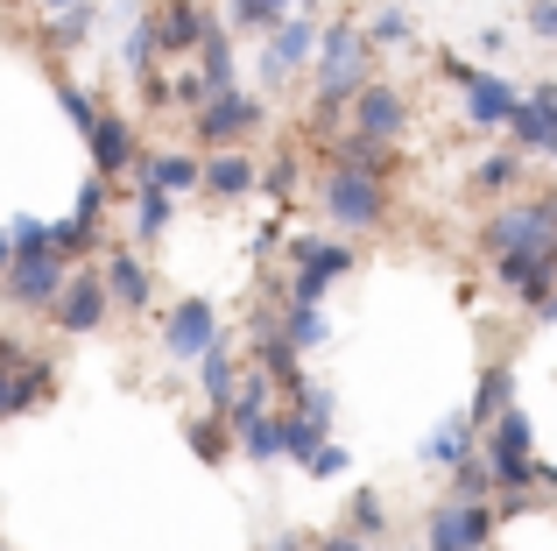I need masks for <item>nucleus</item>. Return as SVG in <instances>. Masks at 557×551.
Returning a JSON list of instances; mask_svg holds the SVG:
<instances>
[{"mask_svg": "<svg viewBox=\"0 0 557 551\" xmlns=\"http://www.w3.org/2000/svg\"><path fill=\"white\" fill-rule=\"evenodd\" d=\"M445 78L466 93V113H473V127H508V113L522 107V93L502 78V71H473L466 57H445Z\"/></svg>", "mask_w": 557, "mask_h": 551, "instance_id": "obj_5", "label": "nucleus"}, {"mask_svg": "<svg viewBox=\"0 0 557 551\" xmlns=\"http://www.w3.org/2000/svg\"><path fill=\"white\" fill-rule=\"evenodd\" d=\"M85 142H92V170L99 177H121V170L135 163V127H127L121 113H99V121L85 127Z\"/></svg>", "mask_w": 557, "mask_h": 551, "instance_id": "obj_18", "label": "nucleus"}, {"mask_svg": "<svg viewBox=\"0 0 557 551\" xmlns=\"http://www.w3.org/2000/svg\"><path fill=\"white\" fill-rule=\"evenodd\" d=\"M283 332H289V346L304 354V346H318V340H325V311H318L311 297H289V318H283Z\"/></svg>", "mask_w": 557, "mask_h": 551, "instance_id": "obj_31", "label": "nucleus"}, {"mask_svg": "<svg viewBox=\"0 0 557 551\" xmlns=\"http://www.w3.org/2000/svg\"><path fill=\"white\" fill-rule=\"evenodd\" d=\"M304 474H318V481H332V474H346V453H339V445H318V453L304 460Z\"/></svg>", "mask_w": 557, "mask_h": 551, "instance_id": "obj_42", "label": "nucleus"}, {"mask_svg": "<svg viewBox=\"0 0 557 551\" xmlns=\"http://www.w3.org/2000/svg\"><path fill=\"white\" fill-rule=\"evenodd\" d=\"M198 382H205V403H212V411H226V403H233L240 360H233V346H226V340H212V346L198 354Z\"/></svg>", "mask_w": 557, "mask_h": 551, "instance_id": "obj_20", "label": "nucleus"}, {"mask_svg": "<svg viewBox=\"0 0 557 551\" xmlns=\"http://www.w3.org/2000/svg\"><path fill=\"white\" fill-rule=\"evenodd\" d=\"M381 524H388V516H381V495L360 488V495H354V530H360V538H381Z\"/></svg>", "mask_w": 557, "mask_h": 551, "instance_id": "obj_38", "label": "nucleus"}, {"mask_svg": "<svg viewBox=\"0 0 557 551\" xmlns=\"http://www.w3.org/2000/svg\"><path fill=\"white\" fill-rule=\"evenodd\" d=\"M85 28H92V14H85V0H78V8H64V14H57V28H50V36L64 42V50H78V42H85Z\"/></svg>", "mask_w": 557, "mask_h": 551, "instance_id": "obj_40", "label": "nucleus"}, {"mask_svg": "<svg viewBox=\"0 0 557 551\" xmlns=\"http://www.w3.org/2000/svg\"><path fill=\"white\" fill-rule=\"evenodd\" d=\"M107 304H113L107 276H64V290H57L50 318H57L64 332H99V318H107Z\"/></svg>", "mask_w": 557, "mask_h": 551, "instance_id": "obj_13", "label": "nucleus"}, {"mask_svg": "<svg viewBox=\"0 0 557 551\" xmlns=\"http://www.w3.org/2000/svg\"><path fill=\"white\" fill-rule=\"evenodd\" d=\"M494 276H502V283L536 311V304L557 290V241H544V248H502V255H494Z\"/></svg>", "mask_w": 557, "mask_h": 551, "instance_id": "obj_8", "label": "nucleus"}, {"mask_svg": "<svg viewBox=\"0 0 557 551\" xmlns=\"http://www.w3.org/2000/svg\"><path fill=\"white\" fill-rule=\"evenodd\" d=\"M99 212H107V177H99V170H92V177L78 184V206H71V220H78L85 234H92V226H99Z\"/></svg>", "mask_w": 557, "mask_h": 551, "instance_id": "obj_36", "label": "nucleus"}, {"mask_svg": "<svg viewBox=\"0 0 557 551\" xmlns=\"http://www.w3.org/2000/svg\"><path fill=\"white\" fill-rule=\"evenodd\" d=\"M14 262V241H8V226H0V269H8Z\"/></svg>", "mask_w": 557, "mask_h": 551, "instance_id": "obj_48", "label": "nucleus"}, {"mask_svg": "<svg viewBox=\"0 0 557 551\" xmlns=\"http://www.w3.org/2000/svg\"><path fill=\"white\" fill-rule=\"evenodd\" d=\"M487 474H494V495H516V488H536V431L522 417V403H508L502 417L487 425Z\"/></svg>", "mask_w": 557, "mask_h": 551, "instance_id": "obj_2", "label": "nucleus"}, {"mask_svg": "<svg viewBox=\"0 0 557 551\" xmlns=\"http://www.w3.org/2000/svg\"><path fill=\"white\" fill-rule=\"evenodd\" d=\"M508 403H516V368H508V360H494V368L480 375V389H473V411H466V417H473V431H487Z\"/></svg>", "mask_w": 557, "mask_h": 551, "instance_id": "obj_21", "label": "nucleus"}, {"mask_svg": "<svg viewBox=\"0 0 557 551\" xmlns=\"http://www.w3.org/2000/svg\"><path fill=\"white\" fill-rule=\"evenodd\" d=\"M403 121H409V107H403V93H395V85L368 78V85L354 93V127H360V135H374V142H403Z\"/></svg>", "mask_w": 557, "mask_h": 551, "instance_id": "obj_15", "label": "nucleus"}, {"mask_svg": "<svg viewBox=\"0 0 557 551\" xmlns=\"http://www.w3.org/2000/svg\"><path fill=\"white\" fill-rule=\"evenodd\" d=\"M121 64L135 71V78H141V71H156V28H149V14H141V22L127 28V42H121Z\"/></svg>", "mask_w": 557, "mask_h": 551, "instance_id": "obj_35", "label": "nucleus"}, {"mask_svg": "<svg viewBox=\"0 0 557 551\" xmlns=\"http://www.w3.org/2000/svg\"><path fill=\"white\" fill-rule=\"evenodd\" d=\"M473 184L480 192H508V184H516V156H487V163L473 170Z\"/></svg>", "mask_w": 557, "mask_h": 551, "instance_id": "obj_39", "label": "nucleus"}, {"mask_svg": "<svg viewBox=\"0 0 557 551\" xmlns=\"http://www.w3.org/2000/svg\"><path fill=\"white\" fill-rule=\"evenodd\" d=\"M289 269H297L289 297H311L318 304L346 269H354V248H346V241H289Z\"/></svg>", "mask_w": 557, "mask_h": 551, "instance_id": "obj_7", "label": "nucleus"}, {"mask_svg": "<svg viewBox=\"0 0 557 551\" xmlns=\"http://www.w3.org/2000/svg\"><path fill=\"white\" fill-rule=\"evenodd\" d=\"M473 453V417H445V425L431 431V439H423V460H431V467H459V460Z\"/></svg>", "mask_w": 557, "mask_h": 551, "instance_id": "obj_26", "label": "nucleus"}, {"mask_svg": "<svg viewBox=\"0 0 557 551\" xmlns=\"http://www.w3.org/2000/svg\"><path fill=\"white\" fill-rule=\"evenodd\" d=\"M451 495H459V502H480V495H494V474H487V460H473V453H466L459 467H451Z\"/></svg>", "mask_w": 557, "mask_h": 551, "instance_id": "obj_34", "label": "nucleus"}, {"mask_svg": "<svg viewBox=\"0 0 557 551\" xmlns=\"http://www.w3.org/2000/svg\"><path fill=\"white\" fill-rule=\"evenodd\" d=\"M283 14V0H233V28H275Z\"/></svg>", "mask_w": 557, "mask_h": 551, "instance_id": "obj_37", "label": "nucleus"}, {"mask_svg": "<svg viewBox=\"0 0 557 551\" xmlns=\"http://www.w3.org/2000/svg\"><path fill=\"white\" fill-rule=\"evenodd\" d=\"M50 382H57V360H42V354H0V425L8 417H22L28 403H42L50 396Z\"/></svg>", "mask_w": 557, "mask_h": 551, "instance_id": "obj_10", "label": "nucleus"}, {"mask_svg": "<svg viewBox=\"0 0 557 551\" xmlns=\"http://www.w3.org/2000/svg\"><path fill=\"white\" fill-rule=\"evenodd\" d=\"M325 212L346 226V234H360V226H381V212H388V177H368V170H332L325 177Z\"/></svg>", "mask_w": 557, "mask_h": 551, "instance_id": "obj_4", "label": "nucleus"}, {"mask_svg": "<svg viewBox=\"0 0 557 551\" xmlns=\"http://www.w3.org/2000/svg\"><path fill=\"white\" fill-rule=\"evenodd\" d=\"M325 431H332L325 417H311L304 403H289V411H283V453H289V460L304 467V460H311L318 445H325Z\"/></svg>", "mask_w": 557, "mask_h": 551, "instance_id": "obj_27", "label": "nucleus"}, {"mask_svg": "<svg viewBox=\"0 0 557 551\" xmlns=\"http://www.w3.org/2000/svg\"><path fill=\"white\" fill-rule=\"evenodd\" d=\"M149 28H156V57H184V50L205 42L212 14H205L198 0H163V8H149Z\"/></svg>", "mask_w": 557, "mask_h": 551, "instance_id": "obj_14", "label": "nucleus"}, {"mask_svg": "<svg viewBox=\"0 0 557 551\" xmlns=\"http://www.w3.org/2000/svg\"><path fill=\"white\" fill-rule=\"evenodd\" d=\"M212 340H219V318H212V304H205V297H184L177 311L163 318V346H170V354H177V360L205 354V346H212Z\"/></svg>", "mask_w": 557, "mask_h": 551, "instance_id": "obj_16", "label": "nucleus"}, {"mask_svg": "<svg viewBox=\"0 0 557 551\" xmlns=\"http://www.w3.org/2000/svg\"><path fill=\"white\" fill-rule=\"evenodd\" d=\"M409 36H417L409 8H381L374 22H368V42H374V50H395V42H409Z\"/></svg>", "mask_w": 557, "mask_h": 551, "instance_id": "obj_33", "label": "nucleus"}, {"mask_svg": "<svg viewBox=\"0 0 557 551\" xmlns=\"http://www.w3.org/2000/svg\"><path fill=\"white\" fill-rule=\"evenodd\" d=\"M255 340H261V375H269L275 389H289V396H297V389H304V368H297V346H289L283 318H261Z\"/></svg>", "mask_w": 557, "mask_h": 551, "instance_id": "obj_19", "label": "nucleus"}, {"mask_svg": "<svg viewBox=\"0 0 557 551\" xmlns=\"http://www.w3.org/2000/svg\"><path fill=\"white\" fill-rule=\"evenodd\" d=\"M269 551H311V544H304V538H275Z\"/></svg>", "mask_w": 557, "mask_h": 551, "instance_id": "obj_49", "label": "nucleus"}, {"mask_svg": "<svg viewBox=\"0 0 557 551\" xmlns=\"http://www.w3.org/2000/svg\"><path fill=\"white\" fill-rule=\"evenodd\" d=\"M311 50H318V22H304V14H283V22L269 28V57H261V78H283V71H297Z\"/></svg>", "mask_w": 557, "mask_h": 551, "instance_id": "obj_17", "label": "nucleus"}, {"mask_svg": "<svg viewBox=\"0 0 557 551\" xmlns=\"http://www.w3.org/2000/svg\"><path fill=\"white\" fill-rule=\"evenodd\" d=\"M57 107H64V113H71V127H78V135H85V127H92V121H99V113H92V99H85V93H78V85H57Z\"/></svg>", "mask_w": 557, "mask_h": 551, "instance_id": "obj_41", "label": "nucleus"}, {"mask_svg": "<svg viewBox=\"0 0 557 551\" xmlns=\"http://www.w3.org/2000/svg\"><path fill=\"white\" fill-rule=\"evenodd\" d=\"M494 524H502V516H494L487 502H451V510L431 516V544L423 551H487Z\"/></svg>", "mask_w": 557, "mask_h": 551, "instance_id": "obj_11", "label": "nucleus"}, {"mask_svg": "<svg viewBox=\"0 0 557 551\" xmlns=\"http://www.w3.org/2000/svg\"><path fill=\"white\" fill-rule=\"evenodd\" d=\"M198 71H205V85H212V93H226L233 85V42H226V28H205V42H198Z\"/></svg>", "mask_w": 557, "mask_h": 551, "instance_id": "obj_29", "label": "nucleus"}, {"mask_svg": "<svg viewBox=\"0 0 557 551\" xmlns=\"http://www.w3.org/2000/svg\"><path fill=\"white\" fill-rule=\"evenodd\" d=\"M368 28L332 22L318 28V121H332L339 107H354V93L368 85Z\"/></svg>", "mask_w": 557, "mask_h": 551, "instance_id": "obj_1", "label": "nucleus"}, {"mask_svg": "<svg viewBox=\"0 0 557 551\" xmlns=\"http://www.w3.org/2000/svg\"><path fill=\"white\" fill-rule=\"evenodd\" d=\"M261 127V99H247L240 85H226V93H212L198 107V142H219V149H233L240 135H255Z\"/></svg>", "mask_w": 557, "mask_h": 551, "instance_id": "obj_9", "label": "nucleus"}, {"mask_svg": "<svg viewBox=\"0 0 557 551\" xmlns=\"http://www.w3.org/2000/svg\"><path fill=\"white\" fill-rule=\"evenodd\" d=\"M42 8H57V14H64V8H78V0H42Z\"/></svg>", "mask_w": 557, "mask_h": 551, "instance_id": "obj_50", "label": "nucleus"}, {"mask_svg": "<svg viewBox=\"0 0 557 551\" xmlns=\"http://www.w3.org/2000/svg\"><path fill=\"white\" fill-rule=\"evenodd\" d=\"M255 184L261 177H255V163H247L240 149H219L212 163H205V192H212V198H247Z\"/></svg>", "mask_w": 557, "mask_h": 551, "instance_id": "obj_24", "label": "nucleus"}, {"mask_svg": "<svg viewBox=\"0 0 557 551\" xmlns=\"http://www.w3.org/2000/svg\"><path fill=\"white\" fill-rule=\"evenodd\" d=\"M99 276H107V290L127 304V311H141V304H149V269H141V255H135V248H113Z\"/></svg>", "mask_w": 557, "mask_h": 551, "instance_id": "obj_22", "label": "nucleus"}, {"mask_svg": "<svg viewBox=\"0 0 557 551\" xmlns=\"http://www.w3.org/2000/svg\"><path fill=\"white\" fill-rule=\"evenodd\" d=\"M318 551H368V538H360V530H346V538H325Z\"/></svg>", "mask_w": 557, "mask_h": 551, "instance_id": "obj_45", "label": "nucleus"}, {"mask_svg": "<svg viewBox=\"0 0 557 551\" xmlns=\"http://www.w3.org/2000/svg\"><path fill=\"white\" fill-rule=\"evenodd\" d=\"M289 184H297V163H275L269 177H261V192H275V198H289Z\"/></svg>", "mask_w": 557, "mask_h": 551, "instance_id": "obj_44", "label": "nucleus"}, {"mask_svg": "<svg viewBox=\"0 0 557 551\" xmlns=\"http://www.w3.org/2000/svg\"><path fill=\"white\" fill-rule=\"evenodd\" d=\"M516 156H557V85H536L516 113H508Z\"/></svg>", "mask_w": 557, "mask_h": 551, "instance_id": "obj_12", "label": "nucleus"}, {"mask_svg": "<svg viewBox=\"0 0 557 551\" xmlns=\"http://www.w3.org/2000/svg\"><path fill=\"white\" fill-rule=\"evenodd\" d=\"M0 290H8L14 311H50L57 290H64V255L57 248H22L8 269H0Z\"/></svg>", "mask_w": 557, "mask_h": 551, "instance_id": "obj_3", "label": "nucleus"}, {"mask_svg": "<svg viewBox=\"0 0 557 551\" xmlns=\"http://www.w3.org/2000/svg\"><path fill=\"white\" fill-rule=\"evenodd\" d=\"M536 318H544V326H557V290H550L544 304H536Z\"/></svg>", "mask_w": 557, "mask_h": 551, "instance_id": "obj_47", "label": "nucleus"}, {"mask_svg": "<svg viewBox=\"0 0 557 551\" xmlns=\"http://www.w3.org/2000/svg\"><path fill=\"white\" fill-rule=\"evenodd\" d=\"M141 177L163 184L170 198H177V192H205V163H190V156H149V163H141Z\"/></svg>", "mask_w": 557, "mask_h": 551, "instance_id": "obj_28", "label": "nucleus"}, {"mask_svg": "<svg viewBox=\"0 0 557 551\" xmlns=\"http://www.w3.org/2000/svg\"><path fill=\"white\" fill-rule=\"evenodd\" d=\"M544 241H557V192L544 198H522V206H502L487 220V248H544Z\"/></svg>", "mask_w": 557, "mask_h": 551, "instance_id": "obj_6", "label": "nucleus"}, {"mask_svg": "<svg viewBox=\"0 0 557 551\" xmlns=\"http://www.w3.org/2000/svg\"><path fill=\"white\" fill-rule=\"evenodd\" d=\"M163 226H170V192L141 177V192H135V234H141V241H156Z\"/></svg>", "mask_w": 557, "mask_h": 551, "instance_id": "obj_30", "label": "nucleus"}, {"mask_svg": "<svg viewBox=\"0 0 557 551\" xmlns=\"http://www.w3.org/2000/svg\"><path fill=\"white\" fill-rule=\"evenodd\" d=\"M283 8H297V0H283Z\"/></svg>", "mask_w": 557, "mask_h": 551, "instance_id": "obj_51", "label": "nucleus"}, {"mask_svg": "<svg viewBox=\"0 0 557 551\" xmlns=\"http://www.w3.org/2000/svg\"><path fill=\"white\" fill-rule=\"evenodd\" d=\"M332 156H339L346 170H368V177H388V163H395V142H374V135H360V127H346V135L332 142Z\"/></svg>", "mask_w": 557, "mask_h": 551, "instance_id": "obj_25", "label": "nucleus"}, {"mask_svg": "<svg viewBox=\"0 0 557 551\" xmlns=\"http://www.w3.org/2000/svg\"><path fill=\"white\" fill-rule=\"evenodd\" d=\"M530 28H536V36H550V42H557V0H530Z\"/></svg>", "mask_w": 557, "mask_h": 551, "instance_id": "obj_43", "label": "nucleus"}, {"mask_svg": "<svg viewBox=\"0 0 557 551\" xmlns=\"http://www.w3.org/2000/svg\"><path fill=\"white\" fill-rule=\"evenodd\" d=\"M184 439H190V453H198L205 467H219V460H226V425H219V417H190Z\"/></svg>", "mask_w": 557, "mask_h": 551, "instance_id": "obj_32", "label": "nucleus"}, {"mask_svg": "<svg viewBox=\"0 0 557 551\" xmlns=\"http://www.w3.org/2000/svg\"><path fill=\"white\" fill-rule=\"evenodd\" d=\"M536 488H557V460H536Z\"/></svg>", "mask_w": 557, "mask_h": 551, "instance_id": "obj_46", "label": "nucleus"}, {"mask_svg": "<svg viewBox=\"0 0 557 551\" xmlns=\"http://www.w3.org/2000/svg\"><path fill=\"white\" fill-rule=\"evenodd\" d=\"M233 439L247 445V460H283V417L275 411H240L233 417Z\"/></svg>", "mask_w": 557, "mask_h": 551, "instance_id": "obj_23", "label": "nucleus"}]
</instances>
